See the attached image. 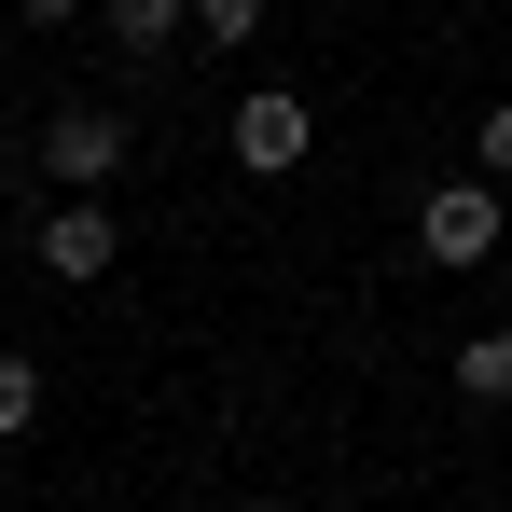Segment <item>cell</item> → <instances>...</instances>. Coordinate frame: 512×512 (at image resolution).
Returning a JSON list of instances; mask_svg holds the SVG:
<instances>
[{
    "label": "cell",
    "mask_w": 512,
    "mask_h": 512,
    "mask_svg": "<svg viewBox=\"0 0 512 512\" xmlns=\"http://www.w3.org/2000/svg\"><path fill=\"white\" fill-rule=\"evenodd\" d=\"M14 14H28V28H84L97 0H14Z\"/></svg>",
    "instance_id": "10"
},
{
    "label": "cell",
    "mask_w": 512,
    "mask_h": 512,
    "mask_svg": "<svg viewBox=\"0 0 512 512\" xmlns=\"http://www.w3.org/2000/svg\"><path fill=\"white\" fill-rule=\"evenodd\" d=\"M222 512H277V499H222Z\"/></svg>",
    "instance_id": "11"
},
{
    "label": "cell",
    "mask_w": 512,
    "mask_h": 512,
    "mask_svg": "<svg viewBox=\"0 0 512 512\" xmlns=\"http://www.w3.org/2000/svg\"><path fill=\"white\" fill-rule=\"evenodd\" d=\"M125 263V222L97 208V194H70V208H42V277H70V291H97Z\"/></svg>",
    "instance_id": "4"
},
{
    "label": "cell",
    "mask_w": 512,
    "mask_h": 512,
    "mask_svg": "<svg viewBox=\"0 0 512 512\" xmlns=\"http://www.w3.org/2000/svg\"><path fill=\"white\" fill-rule=\"evenodd\" d=\"M471 180H499V194H512V97L485 111V139H471Z\"/></svg>",
    "instance_id": "8"
},
{
    "label": "cell",
    "mask_w": 512,
    "mask_h": 512,
    "mask_svg": "<svg viewBox=\"0 0 512 512\" xmlns=\"http://www.w3.org/2000/svg\"><path fill=\"white\" fill-rule=\"evenodd\" d=\"M305 139H319V111H305L291 84H250V97H236V167H250V180H291Z\"/></svg>",
    "instance_id": "3"
},
{
    "label": "cell",
    "mask_w": 512,
    "mask_h": 512,
    "mask_svg": "<svg viewBox=\"0 0 512 512\" xmlns=\"http://www.w3.org/2000/svg\"><path fill=\"white\" fill-rule=\"evenodd\" d=\"M457 402H471V416L512 402V333H471V346H457Z\"/></svg>",
    "instance_id": "6"
},
{
    "label": "cell",
    "mask_w": 512,
    "mask_h": 512,
    "mask_svg": "<svg viewBox=\"0 0 512 512\" xmlns=\"http://www.w3.org/2000/svg\"><path fill=\"white\" fill-rule=\"evenodd\" d=\"M139 167V125H125V111H42V180H56V194H111V180Z\"/></svg>",
    "instance_id": "1"
},
{
    "label": "cell",
    "mask_w": 512,
    "mask_h": 512,
    "mask_svg": "<svg viewBox=\"0 0 512 512\" xmlns=\"http://www.w3.org/2000/svg\"><path fill=\"white\" fill-rule=\"evenodd\" d=\"M263 28V0H194V42H250Z\"/></svg>",
    "instance_id": "9"
},
{
    "label": "cell",
    "mask_w": 512,
    "mask_h": 512,
    "mask_svg": "<svg viewBox=\"0 0 512 512\" xmlns=\"http://www.w3.org/2000/svg\"><path fill=\"white\" fill-rule=\"evenodd\" d=\"M28 429H42V360L0 346V443H28Z\"/></svg>",
    "instance_id": "7"
},
{
    "label": "cell",
    "mask_w": 512,
    "mask_h": 512,
    "mask_svg": "<svg viewBox=\"0 0 512 512\" xmlns=\"http://www.w3.org/2000/svg\"><path fill=\"white\" fill-rule=\"evenodd\" d=\"M97 28H111L125 56H167L180 28H194V0H97Z\"/></svg>",
    "instance_id": "5"
},
{
    "label": "cell",
    "mask_w": 512,
    "mask_h": 512,
    "mask_svg": "<svg viewBox=\"0 0 512 512\" xmlns=\"http://www.w3.org/2000/svg\"><path fill=\"white\" fill-rule=\"evenodd\" d=\"M499 222H512L499 180H429L416 194V250L429 263H499Z\"/></svg>",
    "instance_id": "2"
}]
</instances>
